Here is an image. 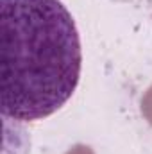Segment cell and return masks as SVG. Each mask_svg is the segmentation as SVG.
I'll return each mask as SVG.
<instances>
[{"label":"cell","instance_id":"1","mask_svg":"<svg viewBox=\"0 0 152 154\" xmlns=\"http://www.w3.org/2000/svg\"><path fill=\"white\" fill-rule=\"evenodd\" d=\"M82 48L61 0H0V108L14 122H36L74 95Z\"/></svg>","mask_w":152,"mask_h":154},{"label":"cell","instance_id":"2","mask_svg":"<svg viewBox=\"0 0 152 154\" xmlns=\"http://www.w3.org/2000/svg\"><path fill=\"white\" fill-rule=\"evenodd\" d=\"M122 4H127V5H132L136 9H141V11H149L152 13V0H118Z\"/></svg>","mask_w":152,"mask_h":154}]
</instances>
